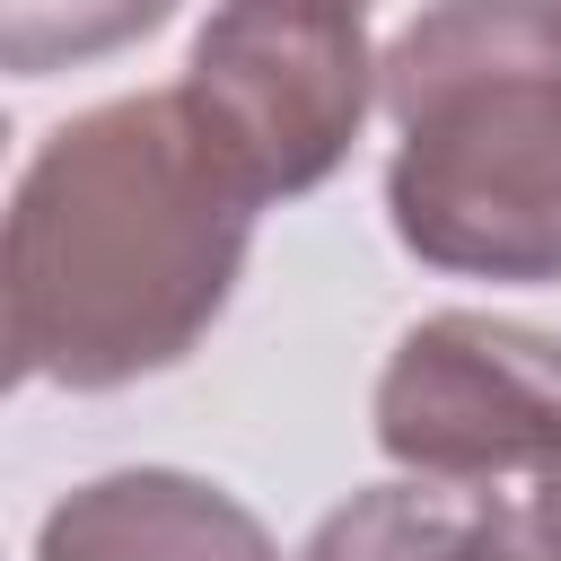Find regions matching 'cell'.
<instances>
[{"instance_id": "cell-1", "label": "cell", "mask_w": 561, "mask_h": 561, "mask_svg": "<svg viewBox=\"0 0 561 561\" xmlns=\"http://www.w3.org/2000/svg\"><path fill=\"white\" fill-rule=\"evenodd\" d=\"M254 210L175 88L70 114L9 202V377L105 394L193 359L245 272Z\"/></svg>"}, {"instance_id": "cell-2", "label": "cell", "mask_w": 561, "mask_h": 561, "mask_svg": "<svg viewBox=\"0 0 561 561\" xmlns=\"http://www.w3.org/2000/svg\"><path fill=\"white\" fill-rule=\"evenodd\" d=\"M386 219L465 280H561V0H438L386 61Z\"/></svg>"}, {"instance_id": "cell-3", "label": "cell", "mask_w": 561, "mask_h": 561, "mask_svg": "<svg viewBox=\"0 0 561 561\" xmlns=\"http://www.w3.org/2000/svg\"><path fill=\"white\" fill-rule=\"evenodd\" d=\"M377 61L359 0H219L175 96L254 202H289L351 158L377 105Z\"/></svg>"}, {"instance_id": "cell-4", "label": "cell", "mask_w": 561, "mask_h": 561, "mask_svg": "<svg viewBox=\"0 0 561 561\" xmlns=\"http://www.w3.org/2000/svg\"><path fill=\"white\" fill-rule=\"evenodd\" d=\"M377 447L421 482L561 473V342L500 316H430L377 377Z\"/></svg>"}, {"instance_id": "cell-5", "label": "cell", "mask_w": 561, "mask_h": 561, "mask_svg": "<svg viewBox=\"0 0 561 561\" xmlns=\"http://www.w3.org/2000/svg\"><path fill=\"white\" fill-rule=\"evenodd\" d=\"M35 561H280V552H272L263 517L237 508L219 482L131 465V473L79 482L44 517Z\"/></svg>"}, {"instance_id": "cell-6", "label": "cell", "mask_w": 561, "mask_h": 561, "mask_svg": "<svg viewBox=\"0 0 561 561\" xmlns=\"http://www.w3.org/2000/svg\"><path fill=\"white\" fill-rule=\"evenodd\" d=\"M298 561H535L526 517L500 508L482 482H377L351 491Z\"/></svg>"}, {"instance_id": "cell-7", "label": "cell", "mask_w": 561, "mask_h": 561, "mask_svg": "<svg viewBox=\"0 0 561 561\" xmlns=\"http://www.w3.org/2000/svg\"><path fill=\"white\" fill-rule=\"evenodd\" d=\"M167 18H175V0H0V61L18 79L79 70V61H105V53L158 35Z\"/></svg>"}, {"instance_id": "cell-8", "label": "cell", "mask_w": 561, "mask_h": 561, "mask_svg": "<svg viewBox=\"0 0 561 561\" xmlns=\"http://www.w3.org/2000/svg\"><path fill=\"white\" fill-rule=\"evenodd\" d=\"M526 543H535V561H561V473L535 482V500H526Z\"/></svg>"}, {"instance_id": "cell-9", "label": "cell", "mask_w": 561, "mask_h": 561, "mask_svg": "<svg viewBox=\"0 0 561 561\" xmlns=\"http://www.w3.org/2000/svg\"><path fill=\"white\" fill-rule=\"evenodd\" d=\"M359 9H368V0H359Z\"/></svg>"}]
</instances>
